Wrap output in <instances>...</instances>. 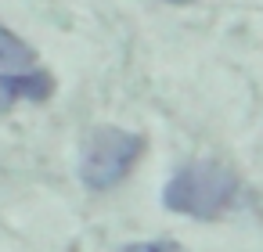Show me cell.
I'll return each instance as SVG.
<instances>
[{
    "mask_svg": "<svg viewBox=\"0 0 263 252\" xmlns=\"http://www.w3.org/2000/svg\"><path fill=\"white\" fill-rule=\"evenodd\" d=\"M119 252H180L173 241H134V245H123Z\"/></svg>",
    "mask_w": 263,
    "mask_h": 252,
    "instance_id": "obj_5",
    "label": "cell"
},
{
    "mask_svg": "<svg viewBox=\"0 0 263 252\" xmlns=\"http://www.w3.org/2000/svg\"><path fill=\"white\" fill-rule=\"evenodd\" d=\"M33 62H36V51H33L22 36H15L8 26H0V65H4L8 72H11V69L22 72V69H29Z\"/></svg>",
    "mask_w": 263,
    "mask_h": 252,
    "instance_id": "obj_4",
    "label": "cell"
},
{
    "mask_svg": "<svg viewBox=\"0 0 263 252\" xmlns=\"http://www.w3.org/2000/svg\"><path fill=\"white\" fill-rule=\"evenodd\" d=\"M148 141L144 133L119 130V126H94L80 151V180L87 191H112L119 187L130 169L141 162Z\"/></svg>",
    "mask_w": 263,
    "mask_h": 252,
    "instance_id": "obj_2",
    "label": "cell"
},
{
    "mask_svg": "<svg viewBox=\"0 0 263 252\" xmlns=\"http://www.w3.org/2000/svg\"><path fill=\"white\" fill-rule=\"evenodd\" d=\"M241 198V180L220 162H191L162 187V205L191 220H216Z\"/></svg>",
    "mask_w": 263,
    "mask_h": 252,
    "instance_id": "obj_1",
    "label": "cell"
},
{
    "mask_svg": "<svg viewBox=\"0 0 263 252\" xmlns=\"http://www.w3.org/2000/svg\"><path fill=\"white\" fill-rule=\"evenodd\" d=\"M170 4H195V0H170Z\"/></svg>",
    "mask_w": 263,
    "mask_h": 252,
    "instance_id": "obj_6",
    "label": "cell"
},
{
    "mask_svg": "<svg viewBox=\"0 0 263 252\" xmlns=\"http://www.w3.org/2000/svg\"><path fill=\"white\" fill-rule=\"evenodd\" d=\"M51 94V72H0V112H11L15 101H47Z\"/></svg>",
    "mask_w": 263,
    "mask_h": 252,
    "instance_id": "obj_3",
    "label": "cell"
}]
</instances>
